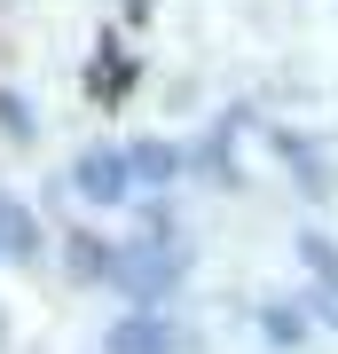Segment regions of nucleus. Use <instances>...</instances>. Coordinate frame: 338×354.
I'll list each match as a JSON object with an SVG mask.
<instances>
[{
	"label": "nucleus",
	"mask_w": 338,
	"mask_h": 354,
	"mask_svg": "<svg viewBox=\"0 0 338 354\" xmlns=\"http://www.w3.org/2000/svg\"><path fill=\"white\" fill-rule=\"evenodd\" d=\"M0 252H8V260H32L39 252V221H32V205H16V197H0Z\"/></svg>",
	"instance_id": "nucleus-5"
},
{
	"label": "nucleus",
	"mask_w": 338,
	"mask_h": 354,
	"mask_svg": "<svg viewBox=\"0 0 338 354\" xmlns=\"http://www.w3.org/2000/svg\"><path fill=\"white\" fill-rule=\"evenodd\" d=\"M0 127H8L16 142H32V102H24V95H8V87H0Z\"/></svg>",
	"instance_id": "nucleus-11"
},
{
	"label": "nucleus",
	"mask_w": 338,
	"mask_h": 354,
	"mask_svg": "<svg viewBox=\"0 0 338 354\" xmlns=\"http://www.w3.org/2000/svg\"><path fill=\"white\" fill-rule=\"evenodd\" d=\"M102 354H181V339H173V323L165 315H150V307H134L111 339H102Z\"/></svg>",
	"instance_id": "nucleus-3"
},
{
	"label": "nucleus",
	"mask_w": 338,
	"mask_h": 354,
	"mask_svg": "<svg viewBox=\"0 0 338 354\" xmlns=\"http://www.w3.org/2000/svg\"><path fill=\"white\" fill-rule=\"evenodd\" d=\"M299 260L314 268V276H323V291H338V244H323V236L307 228V236H299Z\"/></svg>",
	"instance_id": "nucleus-7"
},
{
	"label": "nucleus",
	"mask_w": 338,
	"mask_h": 354,
	"mask_svg": "<svg viewBox=\"0 0 338 354\" xmlns=\"http://www.w3.org/2000/svg\"><path fill=\"white\" fill-rule=\"evenodd\" d=\"M71 181H79V197L87 205H126V189H134V165H126L118 150H87L71 165Z\"/></svg>",
	"instance_id": "nucleus-2"
},
{
	"label": "nucleus",
	"mask_w": 338,
	"mask_h": 354,
	"mask_svg": "<svg viewBox=\"0 0 338 354\" xmlns=\"http://www.w3.org/2000/svg\"><path fill=\"white\" fill-rule=\"evenodd\" d=\"M276 150H283L291 165H299V181H307V189H330V174H323V165L307 158V142H299V134H276Z\"/></svg>",
	"instance_id": "nucleus-9"
},
{
	"label": "nucleus",
	"mask_w": 338,
	"mask_h": 354,
	"mask_svg": "<svg viewBox=\"0 0 338 354\" xmlns=\"http://www.w3.org/2000/svg\"><path fill=\"white\" fill-rule=\"evenodd\" d=\"M95 95H102V102H118V95H126V64H118V48H102V55H95Z\"/></svg>",
	"instance_id": "nucleus-10"
},
{
	"label": "nucleus",
	"mask_w": 338,
	"mask_h": 354,
	"mask_svg": "<svg viewBox=\"0 0 338 354\" xmlns=\"http://www.w3.org/2000/svg\"><path fill=\"white\" fill-rule=\"evenodd\" d=\"M63 268H71V283H111L118 276V252L95 236V228H71V236H63Z\"/></svg>",
	"instance_id": "nucleus-4"
},
{
	"label": "nucleus",
	"mask_w": 338,
	"mask_h": 354,
	"mask_svg": "<svg viewBox=\"0 0 338 354\" xmlns=\"http://www.w3.org/2000/svg\"><path fill=\"white\" fill-rule=\"evenodd\" d=\"M260 330H267L276 346H299V339H307V315H299V307H267V315H260Z\"/></svg>",
	"instance_id": "nucleus-8"
},
{
	"label": "nucleus",
	"mask_w": 338,
	"mask_h": 354,
	"mask_svg": "<svg viewBox=\"0 0 338 354\" xmlns=\"http://www.w3.org/2000/svg\"><path fill=\"white\" fill-rule=\"evenodd\" d=\"M126 165H134V181L165 189V181L181 174V150H173V142H134V150H126Z\"/></svg>",
	"instance_id": "nucleus-6"
},
{
	"label": "nucleus",
	"mask_w": 338,
	"mask_h": 354,
	"mask_svg": "<svg viewBox=\"0 0 338 354\" xmlns=\"http://www.w3.org/2000/svg\"><path fill=\"white\" fill-rule=\"evenodd\" d=\"M111 283L126 291V299H142V307H150V299H165V291L181 283V260L165 252V244H126V252H118V276H111Z\"/></svg>",
	"instance_id": "nucleus-1"
}]
</instances>
